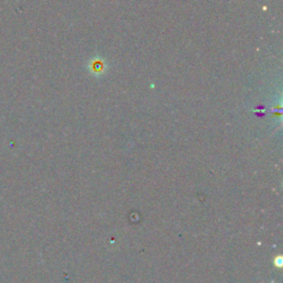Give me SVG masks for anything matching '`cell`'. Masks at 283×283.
Wrapping results in <instances>:
<instances>
[{"label":"cell","instance_id":"obj_1","mask_svg":"<svg viewBox=\"0 0 283 283\" xmlns=\"http://www.w3.org/2000/svg\"><path fill=\"white\" fill-rule=\"evenodd\" d=\"M91 69L93 72L100 73L104 69V64L101 61H99V60H95V61L91 64Z\"/></svg>","mask_w":283,"mask_h":283}]
</instances>
